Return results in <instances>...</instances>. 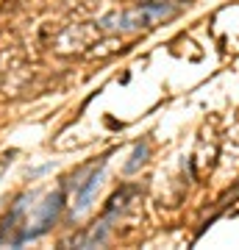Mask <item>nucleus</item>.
<instances>
[{
  "instance_id": "2",
  "label": "nucleus",
  "mask_w": 239,
  "mask_h": 250,
  "mask_svg": "<svg viewBox=\"0 0 239 250\" xmlns=\"http://www.w3.org/2000/svg\"><path fill=\"white\" fill-rule=\"evenodd\" d=\"M62 208H64V192H62V189H59V192H50L47 200L42 203V211H39V220L34 223V228H28V231L22 233V242H31V239L44 236V233L50 231V225L59 220Z\"/></svg>"
},
{
  "instance_id": "3",
  "label": "nucleus",
  "mask_w": 239,
  "mask_h": 250,
  "mask_svg": "<svg viewBox=\"0 0 239 250\" xmlns=\"http://www.w3.org/2000/svg\"><path fill=\"white\" fill-rule=\"evenodd\" d=\"M103 167H106V164L95 167V170L89 172V178L78 187V195H75V208H72V214H75V217L84 214V211L89 208V203H92V195H95V189L100 187V178H103Z\"/></svg>"
},
{
  "instance_id": "1",
  "label": "nucleus",
  "mask_w": 239,
  "mask_h": 250,
  "mask_svg": "<svg viewBox=\"0 0 239 250\" xmlns=\"http://www.w3.org/2000/svg\"><path fill=\"white\" fill-rule=\"evenodd\" d=\"M181 9L178 0H142L136 11L131 14H109L98 22L103 31H136V28H148L156 20L173 17Z\"/></svg>"
},
{
  "instance_id": "4",
  "label": "nucleus",
  "mask_w": 239,
  "mask_h": 250,
  "mask_svg": "<svg viewBox=\"0 0 239 250\" xmlns=\"http://www.w3.org/2000/svg\"><path fill=\"white\" fill-rule=\"evenodd\" d=\"M145 159H148V145H139V147L133 150L131 161L125 164V170H128V172H136V170L142 167V164H145Z\"/></svg>"
}]
</instances>
